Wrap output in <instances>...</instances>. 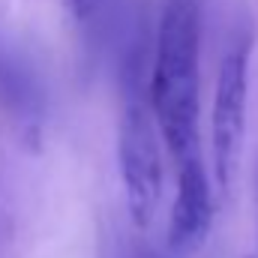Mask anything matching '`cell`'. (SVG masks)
Segmentation results:
<instances>
[{"instance_id":"1","label":"cell","mask_w":258,"mask_h":258,"mask_svg":"<svg viewBox=\"0 0 258 258\" xmlns=\"http://www.w3.org/2000/svg\"><path fill=\"white\" fill-rule=\"evenodd\" d=\"M150 111L174 162L201 153V9L198 0H165L150 75Z\"/></svg>"},{"instance_id":"2","label":"cell","mask_w":258,"mask_h":258,"mask_svg":"<svg viewBox=\"0 0 258 258\" xmlns=\"http://www.w3.org/2000/svg\"><path fill=\"white\" fill-rule=\"evenodd\" d=\"M117 159L126 189V207L135 228H150L165 189L162 135L153 120L150 99H126L120 129H117Z\"/></svg>"},{"instance_id":"3","label":"cell","mask_w":258,"mask_h":258,"mask_svg":"<svg viewBox=\"0 0 258 258\" xmlns=\"http://www.w3.org/2000/svg\"><path fill=\"white\" fill-rule=\"evenodd\" d=\"M249 57H252V36L234 39L216 75V93H213V111H210V141H213V180L222 195H228L234 186V174L240 165V147L246 135Z\"/></svg>"},{"instance_id":"4","label":"cell","mask_w":258,"mask_h":258,"mask_svg":"<svg viewBox=\"0 0 258 258\" xmlns=\"http://www.w3.org/2000/svg\"><path fill=\"white\" fill-rule=\"evenodd\" d=\"M177 165V192L168 213V249L180 258H192L204 249L213 225V189L204 156L192 153Z\"/></svg>"},{"instance_id":"5","label":"cell","mask_w":258,"mask_h":258,"mask_svg":"<svg viewBox=\"0 0 258 258\" xmlns=\"http://www.w3.org/2000/svg\"><path fill=\"white\" fill-rule=\"evenodd\" d=\"M69 6H72V15L84 21V18H90L102 6V0H69Z\"/></svg>"},{"instance_id":"6","label":"cell","mask_w":258,"mask_h":258,"mask_svg":"<svg viewBox=\"0 0 258 258\" xmlns=\"http://www.w3.org/2000/svg\"><path fill=\"white\" fill-rule=\"evenodd\" d=\"M252 258H258V162H255V249Z\"/></svg>"}]
</instances>
